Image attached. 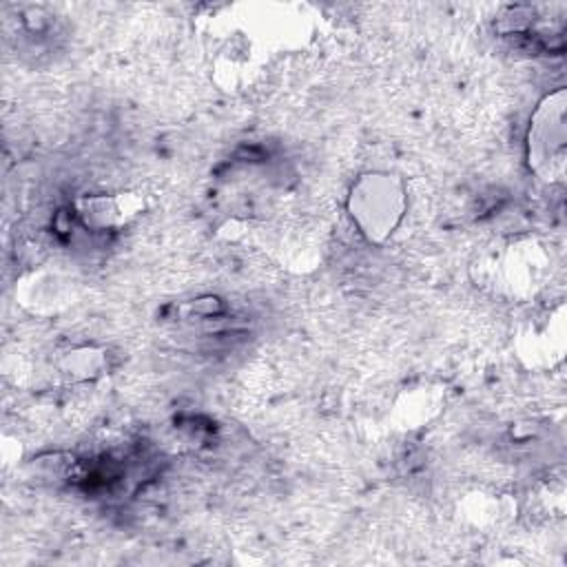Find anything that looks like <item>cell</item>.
<instances>
[{
    "instance_id": "cell-1",
    "label": "cell",
    "mask_w": 567,
    "mask_h": 567,
    "mask_svg": "<svg viewBox=\"0 0 567 567\" xmlns=\"http://www.w3.org/2000/svg\"><path fill=\"white\" fill-rule=\"evenodd\" d=\"M352 217L363 233L381 239L396 226L403 210V193L388 175H368L352 190Z\"/></svg>"
},
{
    "instance_id": "cell-2",
    "label": "cell",
    "mask_w": 567,
    "mask_h": 567,
    "mask_svg": "<svg viewBox=\"0 0 567 567\" xmlns=\"http://www.w3.org/2000/svg\"><path fill=\"white\" fill-rule=\"evenodd\" d=\"M565 151V104L563 93L547 97L534 115L529 131V159L543 177L563 173Z\"/></svg>"
}]
</instances>
